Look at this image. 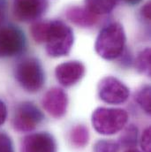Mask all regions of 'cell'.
Masks as SVG:
<instances>
[{"instance_id": "obj_1", "label": "cell", "mask_w": 151, "mask_h": 152, "mask_svg": "<svg viewBox=\"0 0 151 152\" xmlns=\"http://www.w3.org/2000/svg\"><path fill=\"white\" fill-rule=\"evenodd\" d=\"M30 32L36 42L45 44L47 53L53 58L68 55L74 42L72 28L58 20L36 22Z\"/></svg>"}, {"instance_id": "obj_2", "label": "cell", "mask_w": 151, "mask_h": 152, "mask_svg": "<svg viewBox=\"0 0 151 152\" xmlns=\"http://www.w3.org/2000/svg\"><path fill=\"white\" fill-rule=\"evenodd\" d=\"M125 42L126 37L123 26L118 22H113L100 31L95 43V50L101 58L113 60L123 54Z\"/></svg>"}, {"instance_id": "obj_3", "label": "cell", "mask_w": 151, "mask_h": 152, "mask_svg": "<svg viewBox=\"0 0 151 152\" xmlns=\"http://www.w3.org/2000/svg\"><path fill=\"white\" fill-rule=\"evenodd\" d=\"M128 121V113L120 108L99 107L91 117L95 130L103 135H112L121 131Z\"/></svg>"}, {"instance_id": "obj_4", "label": "cell", "mask_w": 151, "mask_h": 152, "mask_svg": "<svg viewBox=\"0 0 151 152\" xmlns=\"http://www.w3.org/2000/svg\"><path fill=\"white\" fill-rule=\"evenodd\" d=\"M15 79L27 91H39L45 80V75L41 63L36 58H26L20 61L14 70Z\"/></svg>"}, {"instance_id": "obj_5", "label": "cell", "mask_w": 151, "mask_h": 152, "mask_svg": "<svg viewBox=\"0 0 151 152\" xmlns=\"http://www.w3.org/2000/svg\"><path fill=\"white\" fill-rule=\"evenodd\" d=\"M44 116L37 106L31 102H23L18 105L12 118V126L20 133L35 130L42 122Z\"/></svg>"}, {"instance_id": "obj_6", "label": "cell", "mask_w": 151, "mask_h": 152, "mask_svg": "<svg viewBox=\"0 0 151 152\" xmlns=\"http://www.w3.org/2000/svg\"><path fill=\"white\" fill-rule=\"evenodd\" d=\"M26 37L21 29L13 25L0 27V58H10L23 52Z\"/></svg>"}, {"instance_id": "obj_7", "label": "cell", "mask_w": 151, "mask_h": 152, "mask_svg": "<svg viewBox=\"0 0 151 152\" xmlns=\"http://www.w3.org/2000/svg\"><path fill=\"white\" fill-rule=\"evenodd\" d=\"M97 89L100 99L110 104H123L130 95L129 88L118 79L112 76L103 78L98 84Z\"/></svg>"}, {"instance_id": "obj_8", "label": "cell", "mask_w": 151, "mask_h": 152, "mask_svg": "<svg viewBox=\"0 0 151 152\" xmlns=\"http://www.w3.org/2000/svg\"><path fill=\"white\" fill-rule=\"evenodd\" d=\"M48 6V0H12V13L18 20L30 22L41 18Z\"/></svg>"}, {"instance_id": "obj_9", "label": "cell", "mask_w": 151, "mask_h": 152, "mask_svg": "<svg viewBox=\"0 0 151 152\" xmlns=\"http://www.w3.org/2000/svg\"><path fill=\"white\" fill-rule=\"evenodd\" d=\"M20 152H57V142L47 132L30 134L22 139Z\"/></svg>"}, {"instance_id": "obj_10", "label": "cell", "mask_w": 151, "mask_h": 152, "mask_svg": "<svg viewBox=\"0 0 151 152\" xmlns=\"http://www.w3.org/2000/svg\"><path fill=\"white\" fill-rule=\"evenodd\" d=\"M42 104L43 109L50 116L59 118L66 113L68 97L63 89L53 88L43 96Z\"/></svg>"}, {"instance_id": "obj_11", "label": "cell", "mask_w": 151, "mask_h": 152, "mask_svg": "<svg viewBox=\"0 0 151 152\" xmlns=\"http://www.w3.org/2000/svg\"><path fill=\"white\" fill-rule=\"evenodd\" d=\"M85 75V66L80 61H67L58 65L55 70L58 81L64 87H71L79 82Z\"/></svg>"}, {"instance_id": "obj_12", "label": "cell", "mask_w": 151, "mask_h": 152, "mask_svg": "<svg viewBox=\"0 0 151 152\" xmlns=\"http://www.w3.org/2000/svg\"><path fill=\"white\" fill-rule=\"evenodd\" d=\"M66 18L79 27L89 28L94 26L99 19V16L88 11L86 7L72 6L66 12Z\"/></svg>"}, {"instance_id": "obj_13", "label": "cell", "mask_w": 151, "mask_h": 152, "mask_svg": "<svg viewBox=\"0 0 151 152\" xmlns=\"http://www.w3.org/2000/svg\"><path fill=\"white\" fill-rule=\"evenodd\" d=\"M85 7L94 14L100 16L112 12L117 0H84Z\"/></svg>"}, {"instance_id": "obj_14", "label": "cell", "mask_w": 151, "mask_h": 152, "mask_svg": "<svg viewBox=\"0 0 151 152\" xmlns=\"http://www.w3.org/2000/svg\"><path fill=\"white\" fill-rule=\"evenodd\" d=\"M138 141V128L134 125L126 126L121 134L118 141L119 146L127 149H133L137 145Z\"/></svg>"}, {"instance_id": "obj_15", "label": "cell", "mask_w": 151, "mask_h": 152, "mask_svg": "<svg viewBox=\"0 0 151 152\" xmlns=\"http://www.w3.org/2000/svg\"><path fill=\"white\" fill-rule=\"evenodd\" d=\"M70 139L72 143L77 148H84L89 140V132L88 127L83 125H78L74 126L71 132Z\"/></svg>"}, {"instance_id": "obj_16", "label": "cell", "mask_w": 151, "mask_h": 152, "mask_svg": "<svg viewBox=\"0 0 151 152\" xmlns=\"http://www.w3.org/2000/svg\"><path fill=\"white\" fill-rule=\"evenodd\" d=\"M150 49L146 48L142 50L137 56L135 60L136 70L147 76H150Z\"/></svg>"}, {"instance_id": "obj_17", "label": "cell", "mask_w": 151, "mask_h": 152, "mask_svg": "<svg viewBox=\"0 0 151 152\" xmlns=\"http://www.w3.org/2000/svg\"><path fill=\"white\" fill-rule=\"evenodd\" d=\"M135 100L142 107V110L147 114H150L151 104H150V87L145 85L142 87L136 93Z\"/></svg>"}, {"instance_id": "obj_18", "label": "cell", "mask_w": 151, "mask_h": 152, "mask_svg": "<svg viewBox=\"0 0 151 152\" xmlns=\"http://www.w3.org/2000/svg\"><path fill=\"white\" fill-rule=\"evenodd\" d=\"M120 146L118 142L112 140L102 139L97 141L94 145V152H119Z\"/></svg>"}, {"instance_id": "obj_19", "label": "cell", "mask_w": 151, "mask_h": 152, "mask_svg": "<svg viewBox=\"0 0 151 152\" xmlns=\"http://www.w3.org/2000/svg\"><path fill=\"white\" fill-rule=\"evenodd\" d=\"M0 152H14L11 138L4 133H0Z\"/></svg>"}, {"instance_id": "obj_20", "label": "cell", "mask_w": 151, "mask_h": 152, "mask_svg": "<svg viewBox=\"0 0 151 152\" xmlns=\"http://www.w3.org/2000/svg\"><path fill=\"white\" fill-rule=\"evenodd\" d=\"M150 127H147L142 134L141 146L144 152H151Z\"/></svg>"}, {"instance_id": "obj_21", "label": "cell", "mask_w": 151, "mask_h": 152, "mask_svg": "<svg viewBox=\"0 0 151 152\" xmlns=\"http://www.w3.org/2000/svg\"><path fill=\"white\" fill-rule=\"evenodd\" d=\"M141 14L142 17L147 20L148 22H150V2L146 3L141 9Z\"/></svg>"}, {"instance_id": "obj_22", "label": "cell", "mask_w": 151, "mask_h": 152, "mask_svg": "<svg viewBox=\"0 0 151 152\" xmlns=\"http://www.w3.org/2000/svg\"><path fill=\"white\" fill-rule=\"evenodd\" d=\"M6 118H7L6 105L2 100H0V126H2L5 122Z\"/></svg>"}, {"instance_id": "obj_23", "label": "cell", "mask_w": 151, "mask_h": 152, "mask_svg": "<svg viewBox=\"0 0 151 152\" xmlns=\"http://www.w3.org/2000/svg\"><path fill=\"white\" fill-rule=\"evenodd\" d=\"M4 19V10H3L2 6L0 5V27H1L2 24H3Z\"/></svg>"}, {"instance_id": "obj_24", "label": "cell", "mask_w": 151, "mask_h": 152, "mask_svg": "<svg viewBox=\"0 0 151 152\" xmlns=\"http://www.w3.org/2000/svg\"><path fill=\"white\" fill-rule=\"evenodd\" d=\"M126 4H131V5H134V4H137L139 3L142 2V0H124Z\"/></svg>"}, {"instance_id": "obj_25", "label": "cell", "mask_w": 151, "mask_h": 152, "mask_svg": "<svg viewBox=\"0 0 151 152\" xmlns=\"http://www.w3.org/2000/svg\"><path fill=\"white\" fill-rule=\"evenodd\" d=\"M125 152H141V151H139L138 150H135V149H128V150H127Z\"/></svg>"}]
</instances>
